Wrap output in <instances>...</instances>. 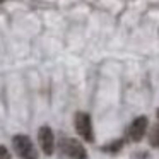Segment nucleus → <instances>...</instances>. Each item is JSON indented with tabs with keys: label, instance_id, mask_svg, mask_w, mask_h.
Returning <instances> with one entry per match:
<instances>
[{
	"label": "nucleus",
	"instance_id": "nucleus-1",
	"mask_svg": "<svg viewBox=\"0 0 159 159\" xmlns=\"http://www.w3.org/2000/svg\"><path fill=\"white\" fill-rule=\"evenodd\" d=\"M12 145H14L16 152L19 157L22 159H38V151L34 149L31 139L28 135H16L12 139Z\"/></svg>",
	"mask_w": 159,
	"mask_h": 159
},
{
	"label": "nucleus",
	"instance_id": "nucleus-10",
	"mask_svg": "<svg viewBox=\"0 0 159 159\" xmlns=\"http://www.w3.org/2000/svg\"><path fill=\"white\" fill-rule=\"evenodd\" d=\"M2 2H4V0H0V4H2Z\"/></svg>",
	"mask_w": 159,
	"mask_h": 159
},
{
	"label": "nucleus",
	"instance_id": "nucleus-8",
	"mask_svg": "<svg viewBox=\"0 0 159 159\" xmlns=\"http://www.w3.org/2000/svg\"><path fill=\"white\" fill-rule=\"evenodd\" d=\"M0 159H11V152L4 145H0Z\"/></svg>",
	"mask_w": 159,
	"mask_h": 159
},
{
	"label": "nucleus",
	"instance_id": "nucleus-3",
	"mask_svg": "<svg viewBox=\"0 0 159 159\" xmlns=\"http://www.w3.org/2000/svg\"><path fill=\"white\" fill-rule=\"evenodd\" d=\"M60 149L70 159H87V152L84 149V145L80 142H77L75 139H65V140H62Z\"/></svg>",
	"mask_w": 159,
	"mask_h": 159
},
{
	"label": "nucleus",
	"instance_id": "nucleus-2",
	"mask_svg": "<svg viewBox=\"0 0 159 159\" xmlns=\"http://www.w3.org/2000/svg\"><path fill=\"white\" fill-rule=\"evenodd\" d=\"M74 127H75L77 134L87 142L94 140V134H93V121H91V116L84 111H79L74 116Z\"/></svg>",
	"mask_w": 159,
	"mask_h": 159
},
{
	"label": "nucleus",
	"instance_id": "nucleus-9",
	"mask_svg": "<svg viewBox=\"0 0 159 159\" xmlns=\"http://www.w3.org/2000/svg\"><path fill=\"white\" fill-rule=\"evenodd\" d=\"M156 115H157V123H159V110H157V111H156Z\"/></svg>",
	"mask_w": 159,
	"mask_h": 159
},
{
	"label": "nucleus",
	"instance_id": "nucleus-7",
	"mask_svg": "<svg viewBox=\"0 0 159 159\" xmlns=\"http://www.w3.org/2000/svg\"><path fill=\"white\" fill-rule=\"evenodd\" d=\"M123 147V140H113L111 144H108V145H104L103 147V151H106V152H116V151H120V149Z\"/></svg>",
	"mask_w": 159,
	"mask_h": 159
},
{
	"label": "nucleus",
	"instance_id": "nucleus-5",
	"mask_svg": "<svg viewBox=\"0 0 159 159\" xmlns=\"http://www.w3.org/2000/svg\"><path fill=\"white\" fill-rule=\"evenodd\" d=\"M38 140L39 145H41L43 152L46 156H52L53 151H55V135H53L52 128L50 127H41L38 132Z\"/></svg>",
	"mask_w": 159,
	"mask_h": 159
},
{
	"label": "nucleus",
	"instance_id": "nucleus-4",
	"mask_svg": "<svg viewBox=\"0 0 159 159\" xmlns=\"http://www.w3.org/2000/svg\"><path fill=\"white\" fill-rule=\"evenodd\" d=\"M147 127H149L147 116H145V115L137 116L130 123V127H128V137H130V140H134V142L142 140L144 135H145V132H147Z\"/></svg>",
	"mask_w": 159,
	"mask_h": 159
},
{
	"label": "nucleus",
	"instance_id": "nucleus-6",
	"mask_svg": "<svg viewBox=\"0 0 159 159\" xmlns=\"http://www.w3.org/2000/svg\"><path fill=\"white\" fill-rule=\"evenodd\" d=\"M149 144L152 147L159 149V123L156 127H152V130L149 132Z\"/></svg>",
	"mask_w": 159,
	"mask_h": 159
}]
</instances>
